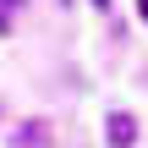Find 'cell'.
I'll return each mask as SVG.
<instances>
[{
  "mask_svg": "<svg viewBox=\"0 0 148 148\" xmlns=\"http://www.w3.org/2000/svg\"><path fill=\"white\" fill-rule=\"evenodd\" d=\"M93 5H99V11H110V0H93Z\"/></svg>",
  "mask_w": 148,
  "mask_h": 148,
  "instance_id": "obj_2",
  "label": "cell"
},
{
  "mask_svg": "<svg viewBox=\"0 0 148 148\" xmlns=\"http://www.w3.org/2000/svg\"><path fill=\"white\" fill-rule=\"evenodd\" d=\"M132 143H137V121L126 110H115L110 115V148H132Z\"/></svg>",
  "mask_w": 148,
  "mask_h": 148,
  "instance_id": "obj_1",
  "label": "cell"
},
{
  "mask_svg": "<svg viewBox=\"0 0 148 148\" xmlns=\"http://www.w3.org/2000/svg\"><path fill=\"white\" fill-rule=\"evenodd\" d=\"M137 5H143V16H148V0H137Z\"/></svg>",
  "mask_w": 148,
  "mask_h": 148,
  "instance_id": "obj_3",
  "label": "cell"
}]
</instances>
